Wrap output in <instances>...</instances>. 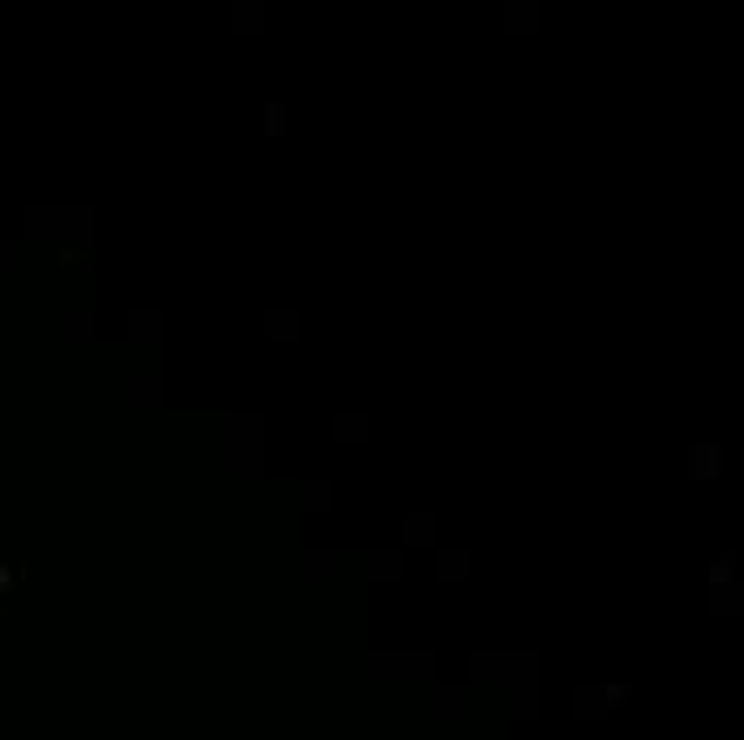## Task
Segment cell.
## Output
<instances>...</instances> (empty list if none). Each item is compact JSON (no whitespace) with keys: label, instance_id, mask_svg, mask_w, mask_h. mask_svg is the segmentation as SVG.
Returning <instances> with one entry per match:
<instances>
[{"label":"cell","instance_id":"6da1fadb","mask_svg":"<svg viewBox=\"0 0 744 740\" xmlns=\"http://www.w3.org/2000/svg\"><path fill=\"white\" fill-rule=\"evenodd\" d=\"M13 587V573H9V565H0V595H5Z\"/></svg>","mask_w":744,"mask_h":740},{"label":"cell","instance_id":"7a4b0ae2","mask_svg":"<svg viewBox=\"0 0 744 740\" xmlns=\"http://www.w3.org/2000/svg\"><path fill=\"white\" fill-rule=\"evenodd\" d=\"M608 698H612V702H608V706H620V702H624V698H629V689H608Z\"/></svg>","mask_w":744,"mask_h":740}]
</instances>
